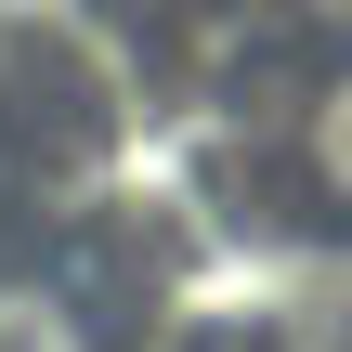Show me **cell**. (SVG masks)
Returning a JSON list of instances; mask_svg holds the SVG:
<instances>
[{"instance_id":"cell-2","label":"cell","mask_w":352,"mask_h":352,"mask_svg":"<svg viewBox=\"0 0 352 352\" xmlns=\"http://www.w3.org/2000/svg\"><path fill=\"white\" fill-rule=\"evenodd\" d=\"M0 352H91L78 340V300L39 287V274H0Z\"/></svg>"},{"instance_id":"cell-3","label":"cell","mask_w":352,"mask_h":352,"mask_svg":"<svg viewBox=\"0 0 352 352\" xmlns=\"http://www.w3.org/2000/svg\"><path fill=\"white\" fill-rule=\"evenodd\" d=\"M287 157H300V183H314V196H340V209H352V78H327V104L300 118V144H287Z\"/></svg>"},{"instance_id":"cell-1","label":"cell","mask_w":352,"mask_h":352,"mask_svg":"<svg viewBox=\"0 0 352 352\" xmlns=\"http://www.w3.org/2000/svg\"><path fill=\"white\" fill-rule=\"evenodd\" d=\"M235 352H352V287H300V300H261Z\"/></svg>"},{"instance_id":"cell-4","label":"cell","mask_w":352,"mask_h":352,"mask_svg":"<svg viewBox=\"0 0 352 352\" xmlns=\"http://www.w3.org/2000/svg\"><path fill=\"white\" fill-rule=\"evenodd\" d=\"M327 13H352V0H327Z\"/></svg>"}]
</instances>
